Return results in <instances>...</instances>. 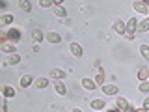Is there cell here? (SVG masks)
<instances>
[{
  "label": "cell",
  "mask_w": 149,
  "mask_h": 112,
  "mask_svg": "<svg viewBox=\"0 0 149 112\" xmlns=\"http://www.w3.org/2000/svg\"><path fill=\"white\" fill-rule=\"evenodd\" d=\"M138 30V19L136 17H130L127 22V32H125V37L127 39H134V32Z\"/></svg>",
  "instance_id": "1"
},
{
  "label": "cell",
  "mask_w": 149,
  "mask_h": 112,
  "mask_svg": "<svg viewBox=\"0 0 149 112\" xmlns=\"http://www.w3.org/2000/svg\"><path fill=\"white\" fill-rule=\"evenodd\" d=\"M8 39H11V41H21V30L19 28H11V30L8 32Z\"/></svg>",
  "instance_id": "2"
},
{
  "label": "cell",
  "mask_w": 149,
  "mask_h": 112,
  "mask_svg": "<svg viewBox=\"0 0 149 112\" xmlns=\"http://www.w3.org/2000/svg\"><path fill=\"white\" fill-rule=\"evenodd\" d=\"M45 37H47V41H50V43H60V41H62V36H60L58 32H49Z\"/></svg>",
  "instance_id": "3"
},
{
  "label": "cell",
  "mask_w": 149,
  "mask_h": 112,
  "mask_svg": "<svg viewBox=\"0 0 149 112\" xmlns=\"http://www.w3.org/2000/svg\"><path fill=\"white\" fill-rule=\"evenodd\" d=\"M54 15L56 17H65V15H67L65 8H62V4H58L56 0H54Z\"/></svg>",
  "instance_id": "4"
},
{
  "label": "cell",
  "mask_w": 149,
  "mask_h": 112,
  "mask_svg": "<svg viewBox=\"0 0 149 112\" xmlns=\"http://www.w3.org/2000/svg\"><path fill=\"white\" fill-rule=\"evenodd\" d=\"M114 30L118 32V34H125V32H127V24H125L121 19H118V21H116V24H114Z\"/></svg>",
  "instance_id": "5"
},
{
  "label": "cell",
  "mask_w": 149,
  "mask_h": 112,
  "mask_svg": "<svg viewBox=\"0 0 149 112\" xmlns=\"http://www.w3.org/2000/svg\"><path fill=\"white\" fill-rule=\"evenodd\" d=\"M82 86L86 88V90H90V92H91V90H95V88H97V82H93L91 78L84 77V78H82Z\"/></svg>",
  "instance_id": "6"
},
{
  "label": "cell",
  "mask_w": 149,
  "mask_h": 112,
  "mask_svg": "<svg viewBox=\"0 0 149 112\" xmlns=\"http://www.w3.org/2000/svg\"><path fill=\"white\" fill-rule=\"evenodd\" d=\"M102 92H104L106 95H116V93H118V88H116L114 84H102Z\"/></svg>",
  "instance_id": "7"
},
{
  "label": "cell",
  "mask_w": 149,
  "mask_h": 112,
  "mask_svg": "<svg viewBox=\"0 0 149 112\" xmlns=\"http://www.w3.org/2000/svg\"><path fill=\"white\" fill-rule=\"evenodd\" d=\"M132 8L136 9L138 13H147V4L146 2H140V0H136V2L132 4Z\"/></svg>",
  "instance_id": "8"
},
{
  "label": "cell",
  "mask_w": 149,
  "mask_h": 112,
  "mask_svg": "<svg viewBox=\"0 0 149 112\" xmlns=\"http://www.w3.org/2000/svg\"><path fill=\"white\" fill-rule=\"evenodd\" d=\"M116 105H118L119 110H127V108H129V103H127V99H125V97H118V99H116Z\"/></svg>",
  "instance_id": "9"
},
{
  "label": "cell",
  "mask_w": 149,
  "mask_h": 112,
  "mask_svg": "<svg viewBox=\"0 0 149 112\" xmlns=\"http://www.w3.org/2000/svg\"><path fill=\"white\" fill-rule=\"evenodd\" d=\"M138 78L140 80H147L149 78V67H140L138 69Z\"/></svg>",
  "instance_id": "10"
},
{
  "label": "cell",
  "mask_w": 149,
  "mask_h": 112,
  "mask_svg": "<svg viewBox=\"0 0 149 112\" xmlns=\"http://www.w3.org/2000/svg\"><path fill=\"white\" fill-rule=\"evenodd\" d=\"M32 82H36V80L30 77V75H24V77H21V88H28Z\"/></svg>",
  "instance_id": "11"
},
{
  "label": "cell",
  "mask_w": 149,
  "mask_h": 112,
  "mask_svg": "<svg viewBox=\"0 0 149 112\" xmlns=\"http://www.w3.org/2000/svg\"><path fill=\"white\" fill-rule=\"evenodd\" d=\"M32 37H34V41L36 43H39V41H43V32L39 30V28H36V30H32Z\"/></svg>",
  "instance_id": "12"
},
{
  "label": "cell",
  "mask_w": 149,
  "mask_h": 112,
  "mask_svg": "<svg viewBox=\"0 0 149 112\" xmlns=\"http://www.w3.org/2000/svg\"><path fill=\"white\" fill-rule=\"evenodd\" d=\"M71 52L77 56V58H80V56H82V47L78 43H71Z\"/></svg>",
  "instance_id": "13"
},
{
  "label": "cell",
  "mask_w": 149,
  "mask_h": 112,
  "mask_svg": "<svg viewBox=\"0 0 149 112\" xmlns=\"http://www.w3.org/2000/svg\"><path fill=\"white\" fill-rule=\"evenodd\" d=\"M91 108H95V110L104 108V99H95V101H91Z\"/></svg>",
  "instance_id": "14"
},
{
  "label": "cell",
  "mask_w": 149,
  "mask_h": 112,
  "mask_svg": "<svg viewBox=\"0 0 149 112\" xmlns=\"http://www.w3.org/2000/svg\"><path fill=\"white\" fill-rule=\"evenodd\" d=\"M54 88H56V92H58L60 93V95H65V92H67V90H65V84L63 82H54Z\"/></svg>",
  "instance_id": "15"
},
{
  "label": "cell",
  "mask_w": 149,
  "mask_h": 112,
  "mask_svg": "<svg viewBox=\"0 0 149 112\" xmlns=\"http://www.w3.org/2000/svg\"><path fill=\"white\" fill-rule=\"evenodd\" d=\"M0 49H2L4 52H9V54L17 52V50H15V45H9V43H2V47H0Z\"/></svg>",
  "instance_id": "16"
},
{
  "label": "cell",
  "mask_w": 149,
  "mask_h": 112,
  "mask_svg": "<svg viewBox=\"0 0 149 112\" xmlns=\"http://www.w3.org/2000/svg\"><path fill=\"white\" fill-rule=\"evenodd\" d=\"M50 75H52L54 78H60V80H62V78H65V71H62V69H52V71H50Z\"/></svg>",
  "instance_id": "17"
},
{
  "label": "cell",
  "mask_w": 149,
  "mask_h": 112,
  "mask_svg": "<svg viewBox=\"0 0 149 112\" xmlns=\"http://www.w3.org/2000/svg\"><path fill=\"white\" fill-rule=\"evenodd\" d=\"M147 30H149V17L138 24V32H147Z\"/></svg>",
  "instance_id": "18"
},
{
  "label": "cell",
  "mask_w": 149,
  "mask_h": 112,
  "mask_svg": "<svg viewBox=\"0 0 149 112\" xmlns=\"http://www.w3.org/2000/svg\"><path fill=\"white\" fill-rule=\"evenodd\" d=\"M2 93H4V97H13V95H15V90H13L11 86H4Z\"/></svg>",
  "instance_id": "19"
},
{
  "label": "cell",
  "mask_w": 149,
  "mask_h": 112,
  "mask_svg": "<svg viewBox=\"0 0 149 112\" xmlns=\"http://www.w3.org/2000/svg\"><path fill=\"white\" fill-rule=\"evenodd\" d=\"M34 84H36V88H47V84H49V80H47L45 77H41V78H37V80H36Z\"/></svg>",
  "instance_id": "20"
},
{
  "label": "cell",
  "mask_w": 149,
  "mask_h": 112,
  "mask_svg": "<svg viewBox=\"0 0 149 112\" xmlns=\"http://www.w3.org/2000/svg\"><path fill=\"white\" fill-rule=\"evenodd\" d=\"M19 6H21L22 11H30V9H32V4L26 2V0H21V2H19Z\"/></svg>",
  "instance_id": "21"
},
{
  "label": "cell",
  "mask_w": 149,
  "mask_h": 112,
  "mask_svg": "<svg viewBox=\"0 0 149 112\" xmlns=\"http://www.w3.org/2000/svg\"><path fill=\"white\" fill-rule=\"evenodd\" d=\"M140 52H142V56L146 60H149V45H142L140 47Z\"/></svg>",
  "instance_id": "22"
},
{
  "label": "cell",
  "mask_w": 149,
  "mask_h": 112,
  "mask_svg": "<svg viewBox=\"0 0 149 112\" xmlns=\"http://www.w3.org/2000/svg\"><path fill=\"white\" fill-rule=\"evenodd\" d=\"M19 62H21V56H19V54H11V56H9V60H8V64H11V65H15Z\"/></svg>",
  "instance_id": "23"
},
{
  "label": "cell",
  "mask_w": 149,
  "mask_h": 112,
  "mask_svg": "<svg viewBox=\"0 0 149 112\" xmlns=\"http://www.w3.org/2000/svg\"><path fill=\"white\" fill-rule=\"evenodd\" d=\"M0 22H2V24H9V22H13V17L11 15H4V17H0Z\"/></svg>",
  "instance_id": "24"
},
{
  "label": "cell",
  "mask_w": 149,
  "mask_h": 112,
  "mask_svg": "<svg viewBox=\"0 0 149 112\" xmlns=\"http://www.w3.org/2000/svg\"><path fill=\"white\" fill-rule=\"evenodd\" d=\"M95 82L97 84H104V73L99 71V75H97V78H95Z\"/></svg>",
  "instance_id": "25"
},
{
  "label": "cell",
  "mask_w": 149,
  "mask_h": 112,
  "mask_svg": "<svg viewBox=\"0 0 149 112\" xmlns=\"http://www.w3.org/2000/svg\"><path fill=\"white\" fill-rule=\"evenodd\" d=\"M39 6L49 8V6H54V2H52V0H41V2H39Z\"/></svg>",
  "instance_id": "26"
},
{
  "label": "cell",
  "mask_w": 149,
  "mask_h": 112,
  "mask_svg": "<svg viewBox=\"0 0 149 112\" xmlns=\"http://www.w3.org/2000/svg\"><path fill=\"white\" fill-rule=\"evenodd\" d=\"M140 92H149V82H142V84H140Z\"/></svg>",
  "instance_id": "27"
},
{
  "label": "cell",
  "mask_w": 149,
  "mask_h": 112,
  "mask_svg": "<svg viewBox=\"0 0 149 112\" xmlns=\"http://www.w3.org/2000/svg\"><path fill=\"white\" fill-rule=\"evenodd\" d=\"M143 108H146V110H149V97H147L146 101H143Z\"/></svg>",
  "instance_id": "28"
},
{
  "label": "cell",
  "mask_w": 149,
  "mask_h": 112,
  "mask_svg": "<svg viewBox=\"0 0 149 112\" xmlns=\"http://www.w3.org/2000/svg\"><path fill=\"white\" fill-rule=\"evenodd\" d=\"M134 112H147L146 108H134Z\"/></svg>",
  "instance_id": "29"
},
{
  "label": "cell",
  "mask_w": 149,
  "mask_h": 112,
  "mask_svg": "<svg viewBox=\"0 0 149 112\" xmlns=\"http://www.w3.org/2000/svg\"><path fill=\"white\" fill-rule=\"evenodd\" d=\"M73 112H82V110H80V108H74V110H73Z\"/></svg>",
  "instance_id": "30"
},
{
  "label": "cell",
  "mask_w": 149,
  "mask_h": 112,
  "mask_svg": "<svg viewBox=\"0 0 149 112\" xmlns=\"http://www.w3.org/2000/svg\"><path fill=\"white\" fill-rule=\"evenodd\" d=\"M108 112H118V110H116V108H110V110H108Z\"/></svg>",
  "instance_id": "31"
}]
</instances>
